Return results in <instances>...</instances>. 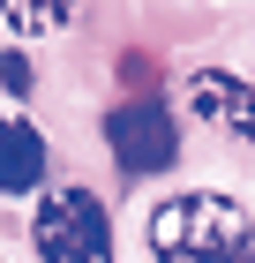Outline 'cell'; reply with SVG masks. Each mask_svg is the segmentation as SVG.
Segmentation results:
<instances>
[{
	"label": "cell",
	"mask_w": 255,
	"mask_h": 263,
	"mask_svg": "<svg viewBox=\"0 0 255 263\" xmlns=\"http://www.w3.org/2000/svg\"><path fill=\"white\" fill-rule=\"evenodd\" d=\"M143 241H150L158 263H248L255 218H248V203L218 196V188H188V196H165L143 218Z\"/></svg>",
	"instance_id": "6da1fadb"
},
{
	"label": "cell",
	"mask_w": 255,
	"mask_h": 263,
	"mask_svg": "<svg viewBox=\"0 0 255 263\" xmlns=\"http://www.w3.org/2000/svg\"><path fill=\"white\" fill-rule=\"evenodd\" d=\"M30 241H38L45 263H113V218L90 188H45Z\"/></svg>",
	"instance_id": "7a4b0ae2"
},
{
	"label": "cell",
	"mask_w": 255,
	"mask_h": 263,
	"mask_svg": "<svg viewBox=\"0 0 255 263\" xmlns=\"http://www.w3.org/2000/svg\"><path fill=\"white\" fill-rule=\"evenodd\" d=\"M105 143H113V165L128 181H150V173H165V165L180 158V128H173V113L158 98L113 105V113H105Z\"/></svg>",
	"instance_id": "3957f363"
},
{
	"label": "cell",
	"mask_w": 255,
	"mask_h": 263,
	"mask_svg": "<svg viewBox=\"0 0 255 263\" xmlns=\"http://www.w3.org/2000/svg\"><path fill=\"white\" fill-rule=\"evenodd\" d=\"M188 113L233 143H255V83L225 76V68H203V76H188Z\"/></svg>",
	"instance_id": "277c9868"
},
{
	"label": "cell",
	"mask_w": 255,
	"mask_h": 263,
	"mask_svg": "<svg viewBox=\"0 0 255 263\" xmlns=\"http://www.w3.org/2000/svg\"><path fill=\"white\" fill-rule=\"evenodd\" d=\"M45 188V136L30 121H0V196H38Z\"/></svg>",
	"instance_id": "5b68a950"
},
{
	"label": "cell",
	"mask_w": 255,
	"mask_h": 263,
	"mask_svg": "<svg viewBox=\"0 0 255 263\" xmlns=\"http://www.w3.org/2000/svg\"><path fill=\"white\" fill-rule=\"evenodd\" d=\"M0 23H8L15 38H45V30H68L75 8H0Z\"/></svg>",
	"instance_id": "8992f818"
},
{
	"label": "cell",
	"mask_w": 255,
	"mask_h": 263,
	"mask_svg": "<svg viewBox=\"0 0 255 263\" xmlns=\"http://www.w3.org/2000/svg\"><path fill=\"white\" fill-rule=\"evenodd\" d=\"M0 83L23 98V90H30V61H23V53H8V61H0Z\"/></svg>",
	"instance_id": "52a82bcc"
},
{
	"label": "cell",
	"mask_w": 255,
	"mask_h": 263,
	"mask_svg": "<svg viewBox=\"0 0 255 263\" xmlns=\"http://www.w3.org/2000/svg\"><path fill=\"white\" fill-rule=\"evenodd\" d=\"M248 263H255V256H248Z\"/></svg>",
	"instance_id": "ba28073f"
}]
</instances>
